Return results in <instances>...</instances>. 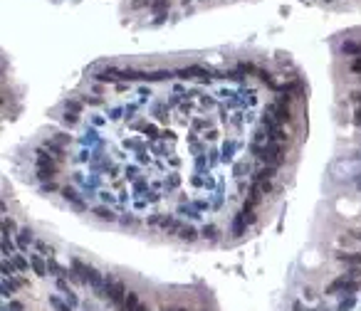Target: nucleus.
<instances>
[{"label": "nucleus", "mask_w": 361, "mask_h": 311, "mask_svg": "<svg viewBox=\"0 0 361 311\" xmlns=\"http://www.w3.org/2000/svg\"><path fill=\"white\" fill-rule=\"evenodd\" d=\"M250 153H255L260 161H265V166H275V168H280L282 163H285V148L280 146V143H272V141H267V143H250Z\"/></svg>", "instance_id": "f257e3e1"}, {"label": "nucleus", "mask_w": 361, "mask_h": 311, "mask_svg": "<svg viewBox=\"0 0 361 311\" xmlns=\"http://www.w3.org/2000/svg\"><path fill=\"white\" fill-rule=\"evenodd\" d=\"M35 166H38V178L42 183H47V180H52L55 175H57V158L50 153V151H45V148H40L38 151V158H35Z\"/></svg>", "instance_id": "f03ea898"}, {"label": "nucleus", "mask_w": 361, "mask_h": 311, "mask_svg": "<svg viewBox=\"0 0 361 311\" xmlns=\"http://www.w3.org/2000/svg\"><path fill=\"white\" fill-rule=\"evenodd\" d=\"M149 225H153V227H161L163 232H169V235H176L178 230H181V222L173 217V215H151L149 217Z\"/></svg>", "instance_id": "7ed1b4c3"}, {"label": "nucleus", "mask_w": 361, "mask_h": 311, "mask_svg": "<svg viewBox=\"0 0 361 311\" xmlns=\"http://www.w3.org/2000/svg\"><path fill=\"white\" fill-rule=\"evenodd\" d=\"M181 79H208L210 77V69L206 67H198V64H190V67H183L176 72Z\"/></svg>", "instance_id": "20e7f679"}, {"label": "nucleus", "mask_w": 361, "mask_h": 311, "mask_svg": "<svg viewBox=\"0 0 361 311\" xmlns=\"http://www.w3.org/2000/svg\"><path fill=\"white\" fill-rule=\"evenodd\" d=\"M59 193H62V198H64V200H67V203H70V205H72L75 210H87V203L82 200V195L77 193L72 185H64V188H62Z\"/></svg>", "instance_id": "39448f33"}, {"label": "nucleus", "mask_w": 361, "mask_h": 311, "mask_svg": "<svg viewBox=\"0 0 361 311\" xmlns=\"http://www.w3.org/2000/svg\"><path fill=\"white\" fill-rule=\"evenodd\" d=\"M94 79H99V82H121V79H126V69H114V67H107V69L96 72Z\"/></svg>", "instance_id": "423d86ee"}, {"label": "nucleus", "mask_w": 361, "mask_h": 311, "mask_svg": "<svg viewBox=\"0 0 361 311\" xmlns=\"http://www.w3.org/2000/svg\"><path fill=\"white\" fill-rule=\"evenodd\" d=\"M15 242H18L20 250H27V247L35 245L38 240H35V232H32L30 227H22V230H18V235H15Z\"/></svg>", "instance_id": "0eeeda50"}, {"label": "nucleus", "mask_w": 361, "mask_h": 311, "mask_svg": "<svg viewBox=\"0 0 361 311\" xmlns=\"http://www.w3.org/2000/svg\"><path fill=\"white\" fill-rule=\"evenodd\" d=\"M30 267H32V272L38 274V277H47V274H50L47 259H45L42 254H30Z\"/></svg>", "instance_id": "6e6552de"}, {"label": "nucleus", "mask_w": 361, "mask_h": 311, "mask_svg": "<svg viewBox=\"0 0 361 311\" xmlns=\"http://www.w3.org/2000/svg\"><path fill=\"white\" fill-rule=\"evenodd\" d=\"M169 8H171V0H151V10L156 15V22H161L169 15Z\"/></svg>", "instance_id": "1a4fd4ad"}, {"label": "nucleus", "mask_w": 361, "mask_h": 311, "mask_svg": "<svg viewBox=\"0 0 361 311\" xmlns=\"http://www.w3.org/2000/svg\"><path fill=\"white\" fill-rule=\"evenodd\" d=\"M57 289H59V294L67 299V304H72V306H77V294L72 292V287L64 282V277H57Z\"/></svg>", "instance_id": "9d476101"}, {"label": "nucleus", "mask_w": 361, "mask_h": 311, "mask_svg": "<svg viewBox=\"0 0 361 311\" xmlns=\"http://www.w3.org/2000/svg\"><path fill=\"white\" fill-rule=\"evenodd\" d=\"M178 240H183V242H195L198 240V230L193 227V225H181V230L176 232Z\"/></svg>", "instance_id": "9b49d317"}, {"label": "nucleus", "mask_w": 361, "mask_h": 311, "mask_svg": "<svg viewBox=\"0 0 361 311\" xmlns=\"http://www.w3.org/2000/svg\"><path fill=\"white\" fill-rule=\"evenodd\" d=\"M337 259H339L342 264H349V267H359L361 264V252H339L337 254Z\"/></svg>", "instance_id": "f8f14e48"}, {"label": "nucleus", "mask_w": 361, "mask_h": 311, "mask_svg": "<svg viewBox=\"0 0 361 311\" xmlns=\"http://www.w3.org/2000/svg\"><path fill=\"white\" fill-rule=\"evenodd\" d=\"M92 213H94L96 217H99V220H107V222H114V220H116L114 210H112V208H107V205H96Z\"/></svg>", "instance_id": "ddd939ff"}, {"label": "nucleus", "mask_w": 361, "mask_h": 311, "mask_svg": "<svg viewBox=\"0 0 361 311\" xmlns=\"http://www.w3.org/2000/svg\"><path fill=\"white\" fill-rule=\"evenodd\" d=\"M342 52L349 57H361V42H344Z\"/></svg>", "instance_id": "4468645a"}, {"label": "nucleus", "mask_w": 361, "mask_h": 311, "mask_svg": "<svg viewBox=\"0 0 361 311\" xmlns=\"http://www.w3.org/2000/svg\"><path fill=\"white\" fill-rule=\"evenodd\" d=\"M42 148H45V151H50V153L55 156V158H62V156H64V148H62L59 143H55L52 138H47V141L42 143Z\"/></svg>", "instance_id": "2eb2a0df"}, {"label": "nucleus", "mask_w": 361, "mask_h": 311, "mask_svg": "<svg viewBox=\"0 0 361 311\" xmlns=\"http://www.w3.org/2000/svg\"><path fill=\"white\" fill-rule=\"evenodd\" d=\"M35 250H38V254L47 257V259H52V257H55V247H52V245H47V242H42V240L35 242Z\"/></svg>", "instance_id": "dca6fc26"}, {"label": "nucleus", "mask_w": 361, "mask_h": 311, "mask_svg": "<svg viewBox=\"0 0 361 311\" xmlns=\"http://www.w3.org/2000/svg\"><path fill=\"white\" fill-rule=\"evenodd\" d=\"M275 175H277V168L275 166H265V168H260L255 173V180H272Z\"/></svg>", "instance_id": "f3484780"}, {"label": "nucleus", "mask_w": 361, "mask_h": 311, "mask_svg": "<svg viewBox=\"0 0 361 311\" xmlns=\"http://www.w3.org/2000/svg\"><path fill=\"white\" fill-rule=\"evenodd\" d=\"M245 225H247V220H245V215L240 213V215H235V220H233V235H240L245 232Z\"/></svg>", "instance_id": "a211bd4d"}, {"label": "nucleus", "mask_w": 361, "mask_h": 311, "mask_svg": "<svg viewBox=\"0 0 361 311\" xmlns=\"http://www.w3.org/2000/svg\"><path fill=\"white\" fill-rule=\"evenodd\" d=\"M3 254H5V257H13V254H15V245H13L10 232H3Z\"/></svg>", "instance_id": "6ab92c4d"}, {"label": "nucleus", "mask_w": 361, "mask_h": 311, "mask_svg": "<svg viewBox=\"0 0 361 311\" xmlns=\"http://www.w3.org/2000/svg\"><path fill=\"white\" fill-rule=\"evenodd\" d=\"M10 262L15 264V269H18V272H27V264H30V259H25L22 254L15 252L13 257H10Z\"/></svg>", "instance_id": "aec40b11"}, {"label": "nucleus", "mask_w": 361, "mask_h": 311, "mask_svg": "<svg viewBox=\"0 0 361 311\" xmlns=\"http://www.w3.org/2000/svg\"><path fill=\"white\" fill-rule=\"evenodd\" d=\"M50 306L55 311H75L72 309V304H64L62 299H57V296H50Z\"/></svg>", "instance_id": "412c9836"}, {"label": "nucleus", "mask_w": 361, "mask_h": 311, "mask_svg": "<svg viewBox=\"0 0 361 311\" xmlns=\"http://www.w3.org/2000/svg\"><path fill=\"white\" fill-rule=\"evenodd\" d=\"M64 111H70V114H77V116H79V114H82V104H79L77 99H67V101H64Z\"/></svg>", "instance_id": "4be33fe9"}, {"label": "nucleus", "mask_w": 361, "mask_h": 311, "mask_svg": "<svg viewBox=\"0 0 361 311\" xmlns=\"http://www.w3.org/2000/svg\"><path fill=\"white\" fill-rule=\"evenodd\" d=\"M354 306H356V299H354V296H346V299H342V301H339L337 311H351Z\"/></svg>", "instance_id": "5701e85b"}, {"label": "nucleus", "mask_w": 361, "mask_h": 311, "mask_svg": "<svg viewBox=\"0 0 361 311\" xmlns=\"http://www.w3.org/2000/svg\"><path fill=\"white\" fill-rule=\"evenodd\" d=\"M201 237H206V240H218V227H215V225H206V227L201 230Z\"/></svg>", "instance_id": "b1692460"}, {"label": "nucleus", "mask_w": 361, "mask_h": 311, "mask_svg": "<svg viewBox=\"0 0 361 311\" xmlns=\"http://www.w3.org/2000/svg\"><path fill=\"white\" fill-rule=\"evenodd\" d=\"M136 306H139V294L126 292V311H136Z\"/></svg>", "instance_id": "393cba45"}, {"label": "nucleus", "mask_w": 361, "mask_h": 311, "mask_svg": "<svg viewBox=\"0 0 361 311\" xmlns=\"http://www.w3.org/2000/svg\"><path fill=\"white\" fill-rule=\"evenodd\" d=\"M15 230H18V227H15V220L5 215V217H3V232H10V235H13Z\"/></svg>", "instance_id": "a878e982"}, {"label": "nucleus", "mask_w": 361, "mask_h": 311, "mask_svg": "<svg viewBox=\"0 0 361 311\" xmlns=\"http://www.w3.org/2000/svg\"><path fill=\"white\" fill-rule=\"evenodd\" d=\"M132 10H144V8H151V0H132L129 3Z\"/></svg>", "instance_id": "bb28decb"}, {"label": "nucleus", "mask_w": 361, "mask_h": 311, "mask_svg": "<svg viewBox=\"0 0 361 311\" xmlns=\"http://www.w3.org/2000/svg\"><path fill=\"white\" fill-rule=\"evenodd\" d=\"M52 141H55V143H59V146H62V148H64V146H70V143H72V138L67 136V134H55V136H52Z\"/></svg>", "instance_id": "cd10ccee"}, {"label": "nucleus", "mask_w": 361, "mask_h": 311, "mask_svg": "<svg viewBox=\"0 0 361 311\" xmlns=\"http://www.w3.org/2000/svg\"><path fill=\"white\" fill-rule=\"evenodd\" d=\"M64 124H67V126H77V124H79V116H77V114H70V111H64Z\"/></svg>", "instance_id": "c85d7f7f"}, {"label": "nucleus", "mask_w": 361, "mask_h": 311, "mask_svg": "<svg viewBox=\"0 0 361 311\" xmlns=\"http://www.w3.org/2000/svg\"><path fill=\"white\" fill-rule=\"evenodd\" d=\"M55 190H62V188H57V183H52V180L42 183V193H55Z\"/></svg>", "instance_id": "c756f323"}, {"label": "nucleus", "mask_w": 361, "mask_h": 311, "mask_svg": "<svg viewBox=\"0 0 361 311\" xmlns=\"http://www.w3.org/2000/svg\"><path fill=\"white\" fill-rule=\"evenodd\" d=\"M141 131H144V134H149V136H156V134H158V129H156L153 124H144V126H141Z\"/></svg>", "instance_id": "7c9ffc66"}, {"label": "nucleus", "mask_w": 361, "mask_h": 311, "mask_svg": "<svg viewBox=\"0 0 361 311\" xmlns=\"http://www.w3.org/2000/svg\"><path fill=\"white\" fill-rule=\"evenodd\" d=\"M119 222H121V225L126 227V225H136L139 220H136V217H132V215H126V217H119Z\"/></svg>", "instance_id": "2f4dec72"}, {"label": "nucleus", "mask_w": 361, "mask_h": 311, "mask_svg": "<svg viewBox=\"0 0 361 311\" xmlns=\"http://www.w3.org/2000/svg\"><path fill=\"white\" fill-rule=\"evenodd\" d=\"M3 311H22V304H20V301H10Z\"/></svg>", "instance_id": "473e14b6"}, {"label": "nucleus", "mask_w": 361, "mask_h": 311, "mask_svg": "<svg viewBox=\"0 0 361 311\" xmlns=\"http://www.w3.org/2000/svg\"><path fill=\"white\" fill-rule=\"evenodd\" d=\"M351 69H354V72L361 77V57H354V62H351Z\"/></svg>", "instance_id": "72a5a7b5"}, {"label": "nucleus", "mask_w": 361, "mask_h": 311, "mask_svg": "<svg viewBox=\"0 0 361 311\" xmlns=\"http://www.w3.org/2000/svg\"><path fill=\"white\" fill-rule=\"evenodd\" d=\"M354 124L361 126V104H356V109H354Z\"/></svg>", "instance_id": "f704fd0d"}, {"label": "nucleus", "mask_w": 361, "mask_h": 311, "mask_svg": "<svg viewBox=\"0 0 361 311\" xmlns=\"http://www.w3.org/2000/svg\"><path fill=\"white\" fill-rule=\"evenodd\" d=\"M84 101H87V104H92V106H102V104H104L102 99H96V97H84Z\"/></svg>", "instance_id": "c9c22d12"}, {"label": "nucleus", "mask_w": 361, "mask_h": 311, "mask_svg": "<svg viewBox=\"0 0 361 311\" xmlns=\"http://www.w3.org/2000/svg\"><path fill=\"white\" fill-rule=\"evenodd\" d=\"M245 171H247V168H245V163H238V166H235V175H243Z\"/></svg>", "instance_id": "e433bc0d"}, {"label": "nucleus", "mask_w": 361, "mask_h": 311, "mask_svg": "<svg viewBox=\"0 0 361 311\" xmlns=\"http://www.w3.org/2000/svg\"><path fill=\"white\" fill-rule=\"evenodd\" d=\"M292 311H309V309H304L302 301H294V304H292Z\"/></svg>", "instance_id": "4c0bfd02"}, {"label": "nucleus", "mask_w": 361, "mask_h": 311, "mask_svg": "<svg viewBox=\"0 0 361 311\" xmlns=\"http://www.w3.org/2000/svg\"><path fill=\"white\" fill-rule=\"evenodd\" d=\"M136 311H149V309H146L144 304H139V306H136Z\"/></svg>", "instance_id": "58836bf2"}, {"label": "nucleus", "mask_w": 361, "mask_h": 311, "mask_svg": "<svg viewBox=\"0 0 361 311\" xmlns=\"http://www.w3.org/2000/svg\"><path fill=\"white\" fill-rule=\"evenodd\" d=\"M354 237H356V240H359V242H361V232H354Z\"/></svg>", "instance_id": "ea45409f"}, {"label": "nucleus", "mask_w": 361, "mask_h": 311, "mask_svg": "<svg viewBox=\"0 0 361 311\" xmlns=\"http://www.w3.org/2000/svg\"><path fill=\"white\" fill-rule=\"evenodd\" d=\"M356 188H359V190H361V178H359V180H356Z\"/></svg>", "instance_id": "a19ab883"}, {"label": "nucleus", "mask_w": 361, "mask_h": 311, "mask_svg": "<svg viewBox=\"0 0 361 311\" xmlns=\"http://www.w3.org/2000/svg\"><path fill=\"white\" fill-rule=\"evenodd\" d=\"M176 311H186V309H176Z\"/></svg>", "instance_id": "79ce46f5"}, {"label": "nucleus", "mask_w": 361, "mask_h": 311, "mask_svg": "<svg viewBox=\"0 0 361 311\" xmlns=\"http://www.w3.org/2000/svg\"><path fill=\"white\" fill-rule=\"evenodd\" d=\"M324 3H332V0H324Z\"/></svg>", "instance_id": "37998d69"}]
</instances>
